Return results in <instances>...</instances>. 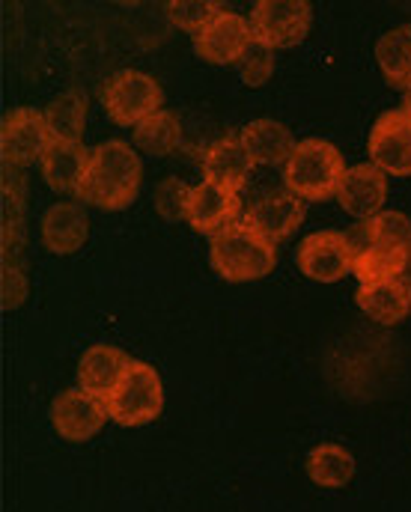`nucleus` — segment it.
I'll return each mask as SVG.
<instances>
[{
    "label": "nucleus",
    "mask_w": 411,
    "mask_h": 512,
    "mask_svg": "<svg viewBox=\"0 0 411 512\" xmlns=\"http://www.w3.org/2000/svg\"><path fill=\"white\" fill-rule=\"evenodd\" d=\"M355 304L361 313L379 325H397L411 313V277H394L385 283L358 286Z\"/></svg>",
    "instance_id": "dca6fc26"
},
{
    "label": "nucleus",
    "mask_w": 411,
    "mask_h": 512,
    "mask_svg": "<svg viewBox=\"0 0 411 512\" xmlns=\"http://www.w3.org/2000/svg\"><path fill=\"white\" fill-rule=\"evenodd\" d=\"M143 179V164L126 140H105L90 149V164L78 185V197L87 206L105 212H123L135 203Z\"/></svg>",
    "instance_id": "f257e3e1"
},
{
    "label": "nucleus",
    "mask_w": 411,
    "mask_h": 512,
    "mask_svg": "<svg viewBox=\"0 0 411 512\" xmlns=\"http://www.w3.org/2000/svg\"><path fill=\"white\" fill-rule=\"evenodd\" d=\"M295 259H298V268L310 280H319V283H337L346 274H352V268H355L352 242L340 230L310 233L307 239H301Z\"/></svg>",
    "instance_id": "0eeeda50"
},
{
    "label": "nucleus",
    "mask_w": 411,
    "mask_h": 512,
    "mask_svg": "<svg viewBox=\"0 0 411 512\" xmlns=\"http://www.w3.org/2000/svg\"><path fill=\"white\" fill-rule=\"evenodd\" d=\"M51 143V134L45 126V114L36 108H15L3 117L0 126V152L6 164L27 167L33 161H42L45 149Z\"/></svg>",
    "instance_id": "9d476101"
},
{
    "label": "nucleus",
    "mask_w": 411,
    "mask_h": 512,
    "mask_svg": "<svg viewBox=\"0 0 411 512\" xmlns=\"http://www.w3.org/2000/svg\"><path fill=\"white\" fill-rule=\"evenodd\" d=\"M129 364H132V358L117 346H105V343L90 346L81 355V364H78V382H81L78 387L90 390L99 399H108L111 390L123 379Z\"/></svg>",
    "instance_id": "a211bd4d"
},
{
    "label": "nucleus",
    "mask_w": 411,
    "mask_h": 512,
    "mask_svg": "<svg viewBox=\"0 0 411 512\" xmlns=\"http://www.w3.org/2000/svg\"><path fill=\"white\" fill-rule=\"evenodd\" d=\"M179 140H182V126L170 111H158L135 128L137 149H143L146 155H170L179 146Z\"/></svg>",
    "instance_id": "a878e982"
},
{
    "label": "nucleus",
    "mask_w": 411,
    "mask_h": 512,
    "mask_svg": "<svg viewBox=\"0 0 411 512\" xmlns=\"http://www.w3.org/2000/svg\"><path fill=\"white\" fill-rule=\"evenodd\" d=\"M376 60L391 87L411 90V24L388 30L376 42Z\"/></svg>",
    "instance_id": "4be33fe9"
},
{
    "label": "nucleus",
    "mask_w": 411,
    "mask_h": 512,
    "mask_svg": "<svg viewBox=\"0 0 411 512\" xmlns=\"http://www.w3.org/2000/svg\"><path fill=\"white\" fill-rule=\"evenodd\" d=\"M212 268L230 283H248L272 274L277 254L272 242L257 236L248 224H233L212 236L209 242Z\"/></svg>",
    "instance_id": "7ed1b4c3"
},
{
    "label": "nucleus",
    "mask_w": 411,
    "mask_h": 512,
    "mask_svg": "<svg viewBox=\"0 0 411 512\" xmlns=\"http://www.w3.org/2000/svg\"><path fill=\"white\" fill-rule=\"evenodd\" d=\"M400 111H403L406 117H411V90L403 96V108H400Z\"/></svg>",
    "instance_id": "c756f323"
},
{
    "label": "nucleus",
    "mask_w": 411,
    "mask_h": 512,
    "mask_svg": "<svg viewBox=\"0 0 411 512\" xmlns=\"http://www.w3.org/2000/svg\"><path fill=\"white\" fill-rule=\"evenodd\" d=\"M105 405H108L111 420L120 423V426L135 429V426L152 423L164 408L161 376L146 361H132L126 367L123 379L111 390V396L105 399Z\"/></svg>",
    "instance_id": "20e7f679"
},
{
    "label": "nucleus",
    "mask_w": 411,
    "mask_h": 512,
    "mask_svg": "<svg viewBox=\"0 0 411 512\" xmlns=\"http://www.w3.org/2000/svg\"><path fill=\"white\" fill-rule=\"evenodd\" d=\"M352 251H355V268H352V274L358 277V283H361V286L385 283V280L403 277L411 262V254L388 251V248L352 245Z\"/></svg>",
    "instance_id": "b1692460"
},
{
    "label": "nucleus",
    "mask_w": 411,
    "mask_h": 512,
    "mask_svg": "<svg viewBox=\"0 0 411 512\" xmlns=\"http://www.w3.org/2000/svg\"><path fill=\"white\" fill-rule=\"evenodd\" d=\"M239 72H242V81L248 87H260L272 78L274 72V54L260 48V45H251V51L239 60Z\"/></svg>",
    "instance_id": "c85d7f7f"
},
{
    "label": "nucleus",
    "mask_w": 411,
    "mask_h": 512,
    "mask_svg": "<svg viewBox=\"0 0 411 512\" xmlns=\"http://www.w3.org/2000/svg\"><path fill=\"white\" fill-rule=\"evenodd\" d=\"M254 45L251 36V24L248 18H242L239 12L221 9L197 36H194V51L215 66H227V63H239Z\"/></svg>",
    "instance_id": "6e6552de"
},
{
    "label": "nucleus",
    "mask_w": 411,
    "mask_h": 512,
    "mask_svg": "<svg viewBox=\"0 0 411 512\" xmlns=\"http://www.w3.org/2000/svg\"><path fill=\"white\" fill-rule=\"evenodd\" d=\"M242 215V200L239 191H227L218 188L212 182H200L191 188V200H188V224L194 233H206L215 236L233 224H239L236 218Z\"/></svg>",
    "instance_id": "ddd939ff"
},
{
    "label": "nucleus",
    "mask_w": 411,
    "mask_h": 512,
    "mask_svg": "<svg viewBox=\"0 0 411 512\" xmlns=\"http://www.w3.org/2000/svg\"><path fill=\"white\" fill-rule=\"evenodd\" d=\"M370 164L385 176H411V117L403 111H385L370 131L367 140Z\"/></svg>",
    "instance_id": "9b49d317"
},
{
    "label": "nucleus",
    "mask_w": 411,
    "mask_h": 512,
    "mask_svg": "<svg viewBox=\"0 0 411 512\" xmlns=\"http://www.w3.org/2000/svg\"><path fill=\"white\" fill-rule=\"evenodd\" d=\"M301 221H304V200H298L289 191H274L248 206L242 224H248L257 236L274 245L289 239L301 227Z\"/></svg>",
    "instance_id": "4468645a"
},
{
    "label": "nucleus",
    "mask_w": 411,
    "mask_h": 512,
    "mask_svg": "<svg viewBox=\"0 0 411 512\" xmlns=\"http://www.w3.org/2000/svg\"><path fill=\"white\" fill-rule=\"evenodd\" d=\"M188 200H191V185H185L182 179H164L155 191V209L164 221L188 218Z\"/></svg>",
    "instance_id": "cd10ccee"
},
{
    "label": "nucleus",
    "mask_w": 411,
    "mask_h": 512,
    "mask_svg": "<svg viewBox=\"0 0 411 512\" xmlns=\"http://www.w3.org/2000/svg\"><path fill=\"white\" fill-rule=\"evenodd\" d=\"M307 477L322 489H343L355 477V459L340 444H319L307 453Z\"/></svg>",
    "instance_id": "5701e85b"
},
{
    "label": "nucleus",
    "mask_w": 411,
    "mask_h": 512,
    "mask_svg": "<svg viewBox=\"0 0 411 512\" xmlns=\"http://www.w3.org/2000/svg\"><path fill=\"white\" fill-rule=\"evenodd\" d=\"M90 233L87 212L78 203H54L42 215V242L51 254H75Z\"/></svg>",
    "instance_id": "f3484780"
},
{
    "label": "nucleus",
    "mask_w": 411,
    "mask_h": 512,
    "mask_svg": "<svg viewBox=\"0 0 411 512\" xmlns=\"http://www.w3.org/2000/svg\"><path fill=\"white\" fill-rule=\"evenodd\" d=\"M39 164H42V179L48 182L51 191L75 194L84 179V170L90 164V152L84 149V143L51 140Z\"/></svg>",
    "instance_id": "6ab92c4d"
},
{
    "label": "nucleus",
    "mask_w": 411,
    "mask_h": 512,
    "mask_svg": "<svg viewBox=\"0 0 411 512\" xmlns=\"http://www.w3.org/2000/svg\"><path fill=\"white\" fill-rule=\"evenodd\" d=\"M239 137H242L248 155L254 158V164H266V167L286 164L298 146L292 131L277 120H254L239 131Z\"/></svg>",
    "instance_id": "aec40b11"
},
{
    "label": "nucleus",
    "mask_w": 411,
    "mask_h": 512,
    "mask_svg": "<svg viewBox=\"0 0 411 512\" xmlns=\"http://www.w3.org/2000/svg\"><path fill=\"white\" fill-rule=\"evenodd\" d=\"M352 245H370V248H388L411 254V221L403 212L382 209L376 218L358 224L352 233H346Z\"/></svg>",
    "instance_id": "412c9836"
},
{
    "label": "nucleus",
    "mask_w": 411,
    "mask_h": 512,
    "mask_svg": "<svg viewBox=\"0 0 411 512\" xmlns=\"http://www.w3.org/2000/svg\"><path fill=\"white\" fill-rule=\"evenodd\" d=\"M224 6L215 0H173L167 6V15L173 18V24H179L185 33H200Z\"/></svg>",
    "instance_id": "bb28decb"
},
{
    "label": "nucleus",
    "mask_w": 411,
    "mask_h": 512,
    "mask_svg": "<svg viewBox=\"0 0 411 512\" xmlns=\"http://www.w3.org/2000/svg\"><path fill=\"white\" fill-rule=\"evenodd\" d=\"M42 114H45V126H48L51 140L81 143V137H84V120H87V99L81 93H63V96H57Z\"/></svg>",
    "instance_id": "393cba45"
},
{
    "label": "nucleus",
    "mask_w": 411,
    "mask_h": 512,
    "mask_svg": "<svg viewBox=\"0 0 411 512\" xmlns=\"http://www.w3.org/2000/svg\"><path fill=\"white\" fill-rule=\"evenodd\" d=\"M108 417L111 414H108L105 399L93 396L84 387H69V390L57 393V399L51 402V426L66 441L93 438L105 426Z\"/></svg>",
    "instance_id": "1a4fd4ad"
},
{
    "label": "nucleus",
    "mask_w": 411,
    "mask_h": 512,
    "mask_svg": "<svg viewBox=\"0 0 411 512\" xmlns=\"http://www.w3.org/2000/svg\"><path fill=\"white\" fill-rule=\"evenodd\" d=\"M349 167L343 164V155L334 143L322 137H307L298 140L295 152L283 164V182L286 191L295 194L298 200H331L337 197L340 179Z\"/></svg>",
    "instance_id": "f03ea898"
},
{
    "label": "nucleus",
    "mask_w": 411,
    "mask_h": 512,
    "mask_svg": "<svg viewBox=\"0 0 411 512\" xmlns=\"http://www.w3.org/2000/svg\"><path fill=\"white\" fill-rule=\"evenodd\" d=\"M200 167L206 173V182L227 188V191H239L254 167V158L248 155L239 134H224L203 152Z\"/></svg>",
    "instance_id": "2eb2a0df"
},
{
    "label": "nucleus",
    "mask_w": 411,
    "mask_h": 512,
    "mask_svg": "<svg viewBox=\"0 0 411 512\" xmlns=\"http://www.w3.org/2000/svg\"><path fill=\"white\" fill-rule=\"evenodd\" d=\"M313 21V6L307 0H260L254 3L248 24L254 45L277 51V48H295Z\"/></svg>",
    "instance_id": "39448f33"
},
{
    "label": "nucleus",
    "mask_w": 411,
    "mask_h": 512,
    "mask_svg": "<svg viewBox=\"0 0 411 512\" xmlns=\"http://www.w3.org/2000/svg\"><path fill=\"white\" fill-rule=\"evenodd\" d=\"M388 200V176L376 164H355L343 173L337 188V203L355 221H370L382 212Z\"/></svg>",
    "instance_id": "f8f14e48"
},
{
    "label": "nucleus",
    "mask_w": 411,
    "mask_h": 512,
    "mask_svg": "<svg viewBox=\"0 0 411 512\" xmlns=\"http://www.w3.org/2000/svg\"><path fill=\"white\" fill-rule=\"evenodd\" d=\"M161 102L164 96H161L158 81L135 69L117 72L102 90V105L117 126L137 128L143 120L161 111Z\"/></svg>",
    "instance_id": "423d86ee"
}]
</instances>
